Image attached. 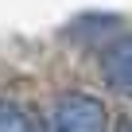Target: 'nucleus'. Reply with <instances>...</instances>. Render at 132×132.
Instances as JSON below:
<instances>
[{"mask_svg":"<svg viewBox=\"0 0 132 132\" xmlns=\"http://www.w3.org/2000/svg\"><path fill=\"white\" fill-rule=\"evenodd\" d=\"M51 124H54V132H105L109 113L93 93H62L54 101Z\"/></svg>","mask_w":132,"mask_h":132,"instance_id":"obj_1","label":"nucleus"},{"mask_svg":"<svg viewBox=\"0 0 132 132\" xmlns=\"http://www.w3.org/2000/svg\"><path fill=\"white\" fill-rule=\"evenodd\" d=\"M101 78L113 93L132 97V35H120L113 43H105L101 51Z\"/></svg>","mask_w":132,"mask_h":132,"instance_id":"obj_2","label":"nucleus"},{"mask_svg":"<svg viewBox=\"0 0 132 132\" xmlns=\"http://www.w3.org/2000/svg\"><path fill=\"white\" fill-rule=\"evenodd\" d=\"M0 132H39V120L16 101H0Z\"/></svg>","mask_w":132,"mask_h":132,"instance_id":"obj_3","label":"nucleus"},{"mask_svg":"<svg viewBox=\"0 0 132 132\" xmlns=\"http://www.w3.org/2000/svg\"><path fill=\"white\" fill-rule=\"evenodd\" d=\"M113 132H132V117H128V120H120V124H117Z\"/></svg>","mask_w":132,"mask_h":132,"instance_id":"obj_4","label":"nucleus"}]
</instances>
